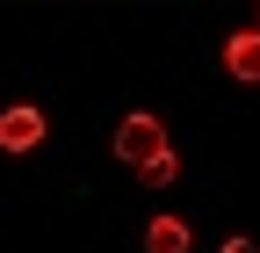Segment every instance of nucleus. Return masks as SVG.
<instances>
[{
  "label": "nucleus",
  "instance_id": "obj_1",
  "mask_svg": "<svg viewBox=\"0 0 260 253\" xmlns=\"http://www.w3.org/2000/svg\"><path fill=\"white\" fill-rule=\"evenodd\" d=\"M159 152H167V123H159L152 109H138V116H123V123H116V160L145 167V160H159Z\"/></svg>",
  "mask_w": 260,
  "mask_h": 253
},
{
  "label": "nucleus",
  "instance_id": "obj_2",
  "mask_svg": "<svg viewBox=\"0 0 260 253\" xmlns=\"http://www.w3.org/2000/svg\"><path fill=\"white\" fill-rule=\"evenodd\" d=\"M44 109H29V102H15V109H0V152H37L44 145Z\"/></svg>",
  "mask_w": 260,
  "mask_h": 253
},
{
  "label": "nucleus",
  "instance_id": "obj_3",
  "mask_svg": "<svg viewBox=\"0 0 260 253\" xmlns=\"http://www.w3.org/2000/svg\"><path fill=\"white\" fill-rule=\"evenodd\" d=\"M224 73L260 87V29H232V37H224Z\"/></svg>",
  "mask_w": 260,
  "mask_h": 253
},
{
  "label": "nucleus",
  "instance_id": "obj_4",
  "mask_svg": "<svg viewBox=\"0 0 260 253\" xmlns=\"http://www.w3.org/2000/svg\"><path fill=\"white\" fill-rule=\"evenodd\" d=\"M188 246H195V232H188V217H174V210H159L145 225V253H188Z\"/></svg>",
  "mask_w": 260,
  "mask_h": 253
},
{
  "label": "nucleus",
  "instance_id": "obj_5",
  "mask_svg": "<svg viewBox=\"0 0 260 253\" xmlns=\"http://www.w3.org/2000/svg\"><path fill=\"white\" fill-rule=\"evenodd\" d=\"M138 181H145V188H174V181H181V160H174V152H159V160L138 167Z\"/></svg>",
  "mask_w": 260,
  "mask_h": 253
},
{
  "label": "nucleus",
  "instance_id": "obj_6",
  "mask_svg": "<svg viewBox=\"0 0 260 253\" xmlns=\"http://www.w3.org/2000/svg\"><path fill=\"white\" fill-rule=\"evenodd\" d=\"M224 253H260V246L253 239H224Z\"/></svg>",
  "mask_w": 260,
  "mask_h": 253
},
{
  "label": "nucleus",
  "instance_id": "obj_7",
  "mask_svg": "<svg viewBox=\"0 0 260 253\" xmlns=\"http://www.w3.org/2000/svg\"><path fill=\"white\" fill-rule=\"evenodd\" d=\"M253 29H260V22H253Z\"/></svg>",
  "mask_w": 260,
  "mask_h": 253
}]
</instances>
